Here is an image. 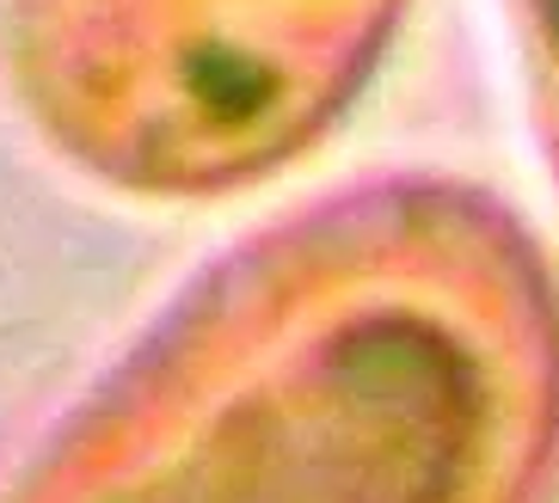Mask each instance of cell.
Returning <instances> with one entry per match:
<instances>
[{"mask_svg": "<svg viewBox=\"0 0 559 503\" xmlns=\"http://www.w3.org/2000/svg\"><path fill=\"white\" fill-rule=\"evenodd\" d=\"M492 430L474 362L412 320H362L277 399L228 406L210 442L93 503H486Z\"/></svg>", "mask_w": 559, "mask_h": 503, "instance_id": "1", "label": "cell"}, {"mask_svg": "<svg viewBox=\"0 0 559 503\" xmlns=\"http://www.w3.org/2000/svg\"><path fill=\"white\" fill-rule=\"evenodd\" d=\"M547 25H554V37H559V0H547Z\"/></svg>", "mask_w": 559, "mask_h": 503, "instance_id": "2", "label": "cell"}]
</instances>
